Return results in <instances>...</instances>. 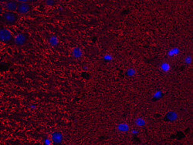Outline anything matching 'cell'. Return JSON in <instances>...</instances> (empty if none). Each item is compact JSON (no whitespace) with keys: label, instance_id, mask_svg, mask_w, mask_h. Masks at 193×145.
Returning a JSON list of instances; mask_svg holds the SVG:
<instances>
[{"label":"cell","instance_id":"cell-1","mask_svg":"<svg viewBox=\"0 0 193 145\" xmlns=\"http://www.w3.org/2000/svg\"><path fill=\"white\" fill-rule=\"evenodd\" d=\"M3 20L7 25H13L18 20V15L16 12L6 11L2 14Z\"/></svg>","mask_w":193,"mask_h":145},{"label":"cell","instance_id":"cell-2","mask_svg":"<svg viewBox=\"0 0 193 145\" xmlns=\"http://www.w3.org/2000/svg\"><path fill=\"white\" fill-rule=\"evenodd\" d=\"M31 10V6L28 3L23 2V3H18V7H17V12L20 14H25L29 12Z\"/></svg>","mask_w":193,"mask_h":145},{"label":"cell","instance_id":"cell-3","mask_svg":"<svg viewBox=\"0 0 193 145\" xmlns=\"http://www.w3.org/2000/svg\"><path fill=\"white\" fill-rule=\"evenodd\" d=\"M12 39V34L8 29H0V41L2 42H9Z\"/></svg>","mask_w":193,"mask_h":145},{"label":"cell","instance_id":"cell-4","mask_svg":"<svg viewBox=\"0 0 193 145\" xmlns=\"http://www.w3.org/2000/svg\"><path fill=\"white\" fill-rule=\"evenodd\" d=\"M26 42H27V36H26V35H25L24 33L19 34L15 39V43L17 46H19L25 45L26 43Z\"/></svg>","mask_w":193,"mask_h":145},{"label":"cell","instance_id":"cell-5","mask_svg":"<svg viewBox=\"0 0 193 145\" xmlns=\"http://www.w3.org/2000/svg\"><path fill=\"white\" fill-rule=\"evenodd\" d=\"M17 7H18V2H17L9 1L6 2V8L9 12H15L17 10Z\"/></svg>","mask_w":193,"mask_h":145},{"label":"cell","instance_id":"cell-6","mask_svg":"<svg viewBox=\"0 0 193 145\" xmlns=\"http://www.w3.org/2000/svg\"><path fill=\"white\" fill-rule=\"evenodd\" d=\"M52 140L56 144H60L63 141V135L59 132H55L52 135Z\"/></svg>","mask_w":193,"mask_h":145},{"label":"cell","instance_id":"cell-7","mask_svg":"<svg viewBox=\"0 0 193 145\" xmlns=\"http://www.w3.org/2000/svg\"><path fill=\"white\" fill-rule=\"evenodd\" d=\"M119 128L121 130H128V126L127 125H120Z\"/></svg>","mask_w":193,"mask_h":145},{"label":"cell","instance_id":"cell-8","mask_svg":"<svg viewBox=\"0 0 193 145\" xmlns=\"http://www.w3.org/2000/svg\"><path fill=\"white\" fill-rule=\"evenodd\" d=\"M137 124L139 126H141L144 124V121L143 120H137Z\"/></svg>","mask_w":193,"mask_h":145},{"label":"cell","instance_id":"cell-9","mask_svg":"<svg viewBox=\"0 0 193 145\" xmlns=\"http://www.w3.org/2000/svg\"><path fill=\"white\" fill-rule=\"evenodd\" d=\"M46 143H47V145H49V144H50V141H46Z\"/></svg>","mask_w":193,"mask_h":145},{"label":"cell","instance_id":"cell-10","mask_svg":"<svg viewBox=\"0 0 193 145\" xmlns=\"http://www.w3.org/2000/svg\"><path fill=\"white\" fill-rule=\"evenodd\" d=\"M2 9H1V8H0V14L2 13Z\"/></svg>","mask_w":193,"mask_h":145}]
</instances>
